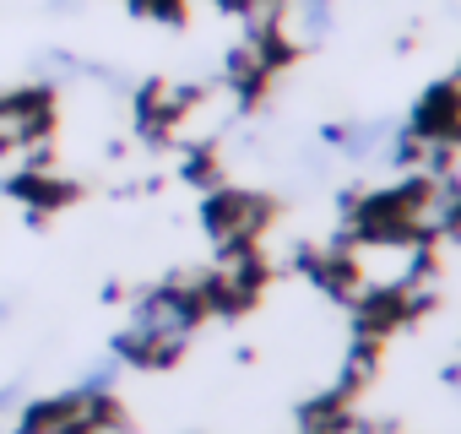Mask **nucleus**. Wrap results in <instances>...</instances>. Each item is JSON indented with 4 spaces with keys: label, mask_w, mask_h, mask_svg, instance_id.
<instances>
[{
    "label": "nucleus",
    "mask_w": 461,
    "mask_h": 434,
    "mask_svg": "<svg viewBox=\"0 0 461 434\" xmlns=\"http://www.w3.org/2000/svg\"><path fill=\"white\" fill-rule=\"evenodd\" d=\"M348 277L375 299H396L423 277V245L412 234H369L348 256Z\"/></svg>",
    "instance_id": "f257e3e1"
},
{
    "label": "nucleus",
    "mask_w": 461,
    "mask_h": 434,
    "mask_svg": "<svg viewBox=\"0 0 461 434\" xmlns=\"http://www.w3.org/2000/svg\"><path fill=\"white\" fill-rule=\"evenodd\" d=\"M201 217H206V229H212L222 245H245V234L267 217V206H261L256 195H240V190H217V195H206Z\"/></svg>",
    "instance_id": "f03ea898"
},
{
    "label": "nucleus",
    "mask_w": 461,
    "mask_h": 434,
    "mask_svg": "<svg viewBox=\"0 0 461 434\" xmlns=\"http://www.w3.org/2000/svg\"><path fill=\"white\" fill-rule=\"evenodd\" d=\"M456 125H461V93H456V87H434V93H423V104H418L407 136H412V141H445Z\"/></svg>",
    "instance_id": "7ed1b4c3"
},
{
    "label": "nucleus",
    "mask_w": 461,
    "mask_h": 434,
    "mask_svg": "<svg viewBox=\"0 0 461 434\" xmlns=\"http://www.w3.org/2000/svg\"><path fill=\"white\" fill-rule=\"evenodd\" d=\"M6 195L28 201V206H39V212H55V206H66V201L77 195V185H71V179H55V174H44L39 163H28L23 174H12V179H6Z\"/></svg>",
    "instance_id": "20e7f679"
},
{
    "label": "nucleus",
    "mask_w": 461,
    "mask_h": 434,
    "mask_svg": "<svg viewBox=\"0 0 461 434\" xmlns=\"http://www.w3.org/2000/svg\"><path fill=\"white\" fill-rule=\"evenodd\" d=\"M114 380H120V358H104V364H93L82 380H77V391L93 402V396H114Z\"/></svg>",
    "instance_id": "39448f33"
},
{
    "label": "nucleus",
    "mask_w": 461,
    "mask_h": 434,
    "mask_svg": "<svg viewBox=\"0 0 461 434\" xmlns=\"http://www.w3.org/2000/svg\"><path fill=\"white\" fill-rule=\"evenodd\" d=\"M23 402V380H12V385H0V412H6V407H17Z\"/></svg>",
    "instance_id": "423d86ee"
},
{
    "label": "nucleus",
    "mask_w": 461,
    "mask_h": 434,
    "mask_svg": "<svg viewBox=\"0 0 461 434\" xmlns=\"http://www.w3.org/2000/svg\"><path fill=\"white\" fill-rule=\"evenodd\" d=\"M44 12H50V17H71V12H82V0H50Z\"/></svg>",
    "instance_id": "0eeeda50"
},
{
    "label": "nucleus",
    "mask_w": 461,
    "mask_h": 434,
    "mask_svg": "<svg viewBox=\"0 0 461 434\" xmlns=\"http://www.w3.org/2000/svg\"><path fill=\"white\" fill-rule=\"evenodd\" d=\"M39 434H93L82 418H71V423H60V429H39Z\"/></svg>",
    "instance_id": "6e6552de"
},
{
    "label": "nucleus",
    "mask_w": 461,
    "mask_h": 434,
    "mask_svg": "<svg viewBox=\"0 0 461 434\" xmlns=\"http://www.w3.org/2000/svg\"><path fill=\"white\" fill-rule=\"evenodd\" d=\"M217 6H228V12H250V0H217Z\"/></svg>",
    "instance_id": "1a4fd4ad"
},
{
    "label": "nucleus",
    "mask_w": 461,
    "mask_h": 434,
    "mask_svg": "<svg viewBox=\"0 0 461 434\" xmlns=\"http://www.w3.org/2000/svg\"><path fill=\"white\" fill-rule=\"evenodd\" d=\"M0 321H12V299H0Z\"/></svg>",
    "instance_id": "9d476101"
}]
</instances>
